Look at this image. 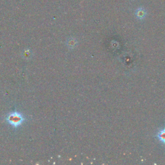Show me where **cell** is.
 <instances>
[{"label": "cell", "mask_w": 165, "mask_h": 165, "mask_svg": "<svg viewBox=\"0 0 165 165\" xmlns=\"http://www.w3.org/2000/svg\"><path fill=\"white\" fill-rule=\"evenodd\" d=\"M4 119L5 122L14 130L18 129L28 121L27 117L25 114L16 110L7 114Z\"/></svg>", "instance_id": "obj_1"}, {"label": "cell", "mask_w": 165, "mask_h": 165, "mask_svg": "<svg viewBox=\"0 0 165 165\" xmlns=\"http://www.w3.org/2000/svg\"><path fill=\"white\" fill-rule=\"evenodd\" d=\"M147 16V11L144 8H138L135 11V16L138 19H143Z\"/></svg>", "instance_id": "obj_2"}, {"label": "cell", "mask_w": 165, "mask_h": 165, "mask_svg": "<svg viewBox=\"0 0 165 165\" xmlns=\"http://www.w3.org/2000/svg\"><path fill=\"white\" fill-rule=\"evenodd\" d=\"M157 137H158V138L161 142L163 144H165V128H163V129L160 130L158 133Z\"/></svg>", "instance_id": "obj_3"}, {"label": "cell", "mask_w": 165, "mask_h": 165, "mask_svg": "<svg viewBox=\"0 0 165 165\" xmlns=\"http://www.w3.org/2000/svg\"><path fill=\"white\" fill-rule=\"evenodd\" d=\"M77 41H75V39L70 38L67 41V46L69 48H74L75 46V44Z\"/></svg>", "instance_id": "obj_4"}, {"label": "cell", "mask_w": 165, "mask_h": 165, "mask_svg": "<svg viewBox=\"0 0 165 165\" xmlns=\"http://www.w3.org/2000/svg\"><path fill=\"white\" fill-rule=\"evenodd\" d=\"M32 56V52L30 50H25L23 52V57L25 58L26 59L30 58Z\"/></svg>", "instance_id": "obj_5"}]
</instances>
